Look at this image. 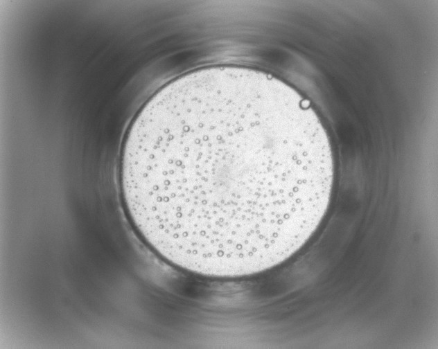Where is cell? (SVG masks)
<instances>
[{"label":"cell","instance_id":"6da1fadb","mask_svg":"<svg viewBox=\"0 0 438 349\" xmlns=\"http://www.w3.org/2000/svg\"><path fill=\"white\" fill-rule=\"evenodd\" d=\"M329 139L296 90L265 72L216 66L160 89L134 119L119 169L126 214L173 266L236 278L283 262L329 204Z\"/></svg>","mask_w":438,"mask_h":349}]
</instances>
